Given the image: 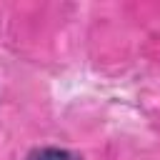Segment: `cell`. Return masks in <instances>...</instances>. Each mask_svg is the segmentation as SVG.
<instances>
[{
  "mask_svg": "<svg viewBox=\"0 0 160 160\" xmlns=\"http://www.w3.org/2000/svg\"><path fill=\"white\" fill-rule=\"evenodd\" d=\"M28 160H80V158L62 148H38L28 155Z\"/></svg>",
  "mask_w": 160,
  "mask_h": 160,
  "instance_id": "cell-1",
  "label": "cell"
}]
</instances>
